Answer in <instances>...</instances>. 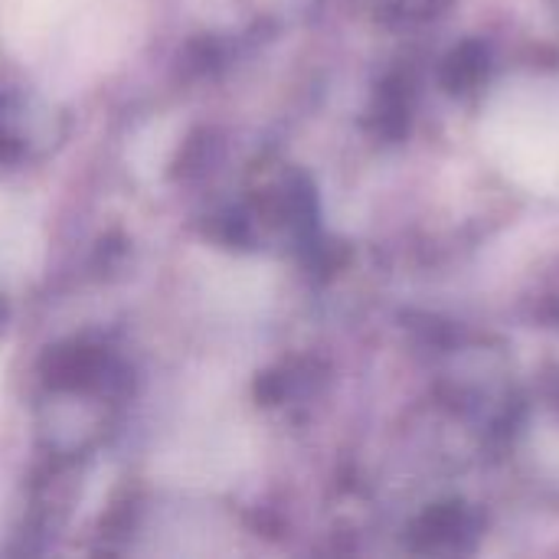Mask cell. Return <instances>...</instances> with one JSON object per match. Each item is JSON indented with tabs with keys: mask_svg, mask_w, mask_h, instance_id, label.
<instances>
[{
	"mask_svg": "<svg viewBox=\"0 0 559 559\" xmlns=\"http://www.w3.org/2000/svg\"><path fill=\"white\" fill-rule=\"evenodd\" d=\"M485 69H488V52H485V46L465 43V46L455 49V52L449 56V62H445V85H449L452 92H465V88H472V85L485 75Z\"/></svg>",
	"mask_w": 559,
	"mask_h": 559,
	"instance_id": "6da1fadb",
	"label": "cell"
}]
</instances>
